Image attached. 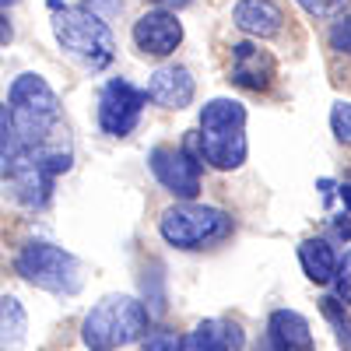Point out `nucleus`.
Returning a JSON list of instances; mask_svg holds the SVG:
<instances>
[{"mask_svg":"<svg viewBox=\"0 0 351 351\" xmlns=\"http://www.w3.org/2000/svg\"><path fill=\"white\" fill-rule=\"evenodd\" d=\"M253 351H278V348H274V341H271V334H267L263 341H256V348H253Z\"/></svg>","mask_w":351,"mask_h":351,"instance_id":"cd10ccee","label":"nucleus"},{"mask_svg":"<svg viewBox=\"0 0 351 351\" xmlns=\"http://www.w3.org/2000/svg\"><path fill=\"white\" fill-rule=\"evenodd\" d=\"M158 8H169V11H180V8H186L190 0H155Z\"/></svg>","mask_w":351,"mask_h":351,"instance_id":"bb28decb","label":"nucleus"},{"mask_svg":"<svg viewBox=\"0 0 351 351\" xmlns=\"http://www.w3.org/2000/svg\"><path fill=\"white\" fill-rule=\"evenodd\" d=\"M200 158L215 169H239L246 162V109L236 99H211L200 109Z\"/></svg>","mask_w":351,"mask_h":351,"instance_id":"f03ea898","label":"nucleus"},{"mask_svg":"<svg viewBox=\"0 0 351 351\" xmlns=\"http://www.w3.org/2000/svg\"><path fill=\"white\" fill-rule=\"evenodd\" d=\"M14 152H18V134L11 120V106H0V162L11 158Z\"/></svg>","mask_w":351,"mask_h":351,"instance_id":"6ab92c4d","label":"nucleus"},{"mask_svg":"<svg viewBox=\"0 0 351 351\" xmlns=\"http://www.w3.org/2000/svg\"><path fill=\"white\" fill-rule=\"evenodd\" d=\"M197 95V84H193V74L180 64H165L152 74L148 81V99L162 109H186Z\"/></svg>","mask_w":351,"mask_h":351,"instance_id":"f8f14e48","label":"nucleus"},{"mask_svg":"<svg viewBox=\"0 0 351 351\" xmlns=\"http://www.w3.org/2000/svg\"><path fill=\"white\" fill-rule=\"evenodd\" d=\"M144 106H148V88H134L127 77H116L99 95V127L109 137H127L137 127Z\"/></svg>","mask_w":351,"mask_h":351,"instance_id":"6e6552de","label":"nucleus"},{"mask_svg":"<svg viewBox=\"0 0 351 351\" xmlns=\"http://www.w3.org/2000/svg\"><path fill=\"white\" fill-rule=\"evenodd\" d=\"M243 330L228 319H204L183 337V351H243Z\"/></svg>","mask_w":351,"mask_h":351,"instance_id":"4468645a","label":"nucleus"},{"mask_svg":"<svg viewBox=\"0 0 351 351\" xmlns=\"http://www.w3.org/2000/svg\"><path fill=\"white\" fill-rule=\"evenodd\" d=\"M334 236H337V239H351V218H348V215H344L341 221H334Z\"/></svg>","mask_w":351,"mask_h":351,"instance_id":"a878e982","label":"nucleus"},{"mask_svg":"<svg viewBox=\"0 0 351 351\" xmlns=\"http://www.w3.org/2000/svg\"><path fill=\"white\" fill-rule=\"evenodd\" d=\"M158 232L176 250H204V246H215L228 236L232 218L218 208H208V204L186 200V204H172V208L162 211Z\"/></svg>","mask_w":351,"mask_h":351,"instance_id":"423d86ee","label":"nucleus"},{"mask_svg":"<svg viewBox=\"0 0 351 351\" xmlns=\"http://www.w3.org/2000/svg\"><path fill=\"white\" fill-rule=\"evenodd\" d=\"M49 8H53V36L74 60H81L92 71H102L112 64L116 39L102 14L88 8H67L60 0H49Z\"/></svg>","mask_w":351,"mask_h":351,"instance_id":"f257e3e1","label":"nucleus"},{"mask_svg":"<svg viewBox=\"0 0 351 351\" xmlns=\"http://www.w3.org/2000/svg\"><path fill=\"white\" fill-rule=\"evenodd\" d=\"M299 263H302V271L309 274V281H316V285L337 281L341 260H337V253H334V246L327 239H306L299 246Z\"/></svg>","mask_w":351,"mask_h":351,"instance_id":"dca6fc26","label":"nucleus"},{"mask_svg":"<svg viewBox=\"0 0 351 351\" xmlns=\"http://www.w3.org/2000/svg\"><path fill=\"white\" fill-rule=\"evenodd\" d=\"M232 21L253 39H271V36L281 32L285 14L274 0H239L236 11H232Z\"/></svg>","mask_w":351,"mask_h":351,"instance_id":"ddd939ff","label":"nucleus"},{"mask_svg":"<svg viewBox=\"0 0 351 351\" xmlns=\"http://www.w3.org/2000/svg\"><path fill=\"white\" fill-rule=\"evenodd\" d=\"M11 120L18 134V148L49 141V134L60 123V99L39 77V74H21L11 84Z\"/></svg>","mask_w":351,"mask_h":351,"instance_id":"39448f33","label":"nucleus"},{"mask_svg":"<svg viewBox=\"0 0 351 351\" xmlns=\"http://www.w3.org/2000/svg\"><path fill=\"white\" fill-rule=\"evenodd\" d=\"M271 341H274L278 351H313L309 324L299 313H291V309L271 313Z\"/></svg>","mask_w":351,"mask_h":351,"instance_id":"2eb2a0df","label":"nucleus"},{"mask_svg":"<svg viewBox=\"0 0 351 351\" xmlns=\"http://www.w3.org/2000/svg\"><path fill=\"white\" fill-rule=\"evenodd\" d=\"M141 351H183V337H176L169 330H155V334L144 337Z\"/></svg>","mask_w":351,"mask_h":351,"instance_id":"412c9836","label":"nucleus"},{"mask_svg":"<svg viewBox=\"0 0 351 351\" xmlns=\"http://www.w3.org/2000/svg\"><path fill=\"white\" fill-rule=\"evenodd\" d=\"M134 46L144 53V56H155V60H165L180 49L183 43V25L176 18V11L169 8H155V11H144L137 21H134Z\"/></svg>","mask_w":351,"mask_h":351,"instance_id":"9d476101","label":"nucleus"},{"mask_svg":"<svg viewBox=\"0 0 351 351\" xmlns=\"http://www.w3.org/2000/svg\"><path fill=\"white\" fill-rule=\"evenodd\" d=\"M84 8L106 18V14H116V11H123V0H84Z\"/></svg>","mask_w":351,"mask_h":351,"instance_id":"393cba45","label":"nucleus"},{"mask_svg":"<svg viewBox=\"0 0 351 351\" xmlns=\"http://www.w3.org/2000/svg\"><path fill=\"white\" fill-rule=\"evenodd\" d=\"M337 291H341V302L351 306V253L341 260V267H337Z\"/></svg>","mask_w":351,"mask_h":351,"instance_id":"5701e85b","label":"nucleus"},{"mask_svg":"<svg viewBox=\"0 0 351 351\" xmlns=\"http://www.w3.org/2000/svg\"><path fill=\"white\" fill-rule=\"evenodd\" d=\"M319 309H324V316H327V324H330L337 344L344 351H351V313H348V306L341 299H319Z\"/></svg>","mask_w":351,"mask_h":351,"instance_id":"a211bd4d","label":"nucleus"},{"mask_svg":"<svg viewBox=\"0 0 351 351\" xmlns=\"http://www.w3.org/2000/svg\"><path fill=\"white\" fill-rule=\"evenodd\" d=\"M278 64L274 56L260 43H236L232 46V64H228V81L246 88V92H267L274 84Z\"/></svg>","mask_w":351,"mask_h":351,"instance_id":"9b49d317","label":"nucleus"},{"mask_svg":"<svg viewBox=\"0 0 351 351\" xmlns=\"http://www.w3.org/2000/svg\"><path fill=\"white\" fill-rule=\"evenodd\" d=\"M299 4H302L309 14H334L344 0H299Z\"/></svg>","mask_w":351,"mask_h":351,"instance_id":"b1692460","label":"nucleus"},{"mask_svg":"<svg viewBox=\"0 0 351 351\" xmlns=\"http://www.w3.org/2000/svg\"><path fill=\"white\" fill-rule=\"evenodd\" d=\"M25 330H28V316L21 309V302L14 295H4L0 299V348H21L25 341Z\"/></svg>","mask_w":351,"mask_h":351,"instance_id":"f3484780","label":"nucleus"},{"mask_svg":"<svg viewBox=\"0 0 351 351\" xmlns=\"http://www.w3.org/2000/svg\"><path fill=\"white\" fill-rule=\"evenodd\" d=\"M4 4H18V0H0V8H4Z\"/></svg>","mask_w":351,"mask_h":351,"instance_id":"c756f323","label":"nucleus"},{"mask_svg":"<svg viewBox=\"0 0 351 351\" xmlns=\"http://www.w3.org/2000/svg\"><path fill=\"white\" fill-rule=\"evenodd\" d=\"M330 46H334L337 53L351 56V14H344V18H337V21L330 25Z\"/></svg>","mask_w":351,"mask_h":351,"instance_id":"4be33fe9","label":"nucleus"},{"mask_svg":"<svg viewBox=\"0 0 351 351\" xmlns=\"http://www.w3.org/2000/svg\"><path fill=\"white\" fill-rule=\"evenodd\" d=\"M330 130L341 144H351V102H334L330 109Z\"/></svg>","mask_w":351,"mask_h":351,"instance_id":"aec40b11","label":"nucleus"},{"mask_svg":"<svg viewBox=\"0 0 351 351\" xmlns=\"http://www.w3.org/2000/svg\"><path fill=\"white\" fill-rule=\"evenodd\" d=\"M148 313L134 295H106L81 324V341L92 351H116L144 337Z\"/></svg>","mask_w":351,"mask_h":351,"instance_id":"7ed1b4c3","label":"nucleus"},{"mask_svg":"<svg viewBox=\"0 0 351 351\" xmlns=\"http://www.w3.org/2000/svg\"><path fill=\"white\" fill-rule=\"evenodd\" d=\"M14 267H18V274L28 285L46 288V291H53V295H77L81 281H84L81 278V263L67 250L53 246V243H28L18 253Z\"/></svg>","mask_w":351,"mask_h":351,"instance_id":"0eeeda50","label":"nucleus"},{"mask_svg":"<svg viewBox=\"0 0 351 351\" xmlns=\"http://www.w3.org/2000/svg\"><path fill=\"white\" fill-rule=\"evenodd\" d=\"M148 165L155 172V180L180 200H193L200 193V165L180 152V148H169V144H158V148H152L148 155Z\"/></svg>","mask_w":351,"mask_h":351,"instance_id":"1a4fd4ad","label":"nucleus"},{"mask_svg":"<svg viewBox=\"0 0 351 351\" xmlns=\"http://www.w3.org/2000/svg\"><path fill=\"white\" fill-rule=\"evenodd\" d=\"M341 200H344L348 208H351V186H341Z\"/></svg>","mask_w":351,"mask_h":351,"instance_id":"c85d7f7f","label":"nucleus"},{"mask_svg":"<svg viewBox=\"0 0 351 351\" xmlns=\"http://www.w3.org/2000/svg\"><path fill=\"white\" fill-rule=\"evenodd\" d=\"M71 169V152L53 148V144H32V148H18L8 158V180L14 186V197L25 208H46L53 197L56 176Z\"/></svg>","mask_w":351,"mask_h":351,"instance_id":"20e7f679","label":"nucleus"}]
</instances>
